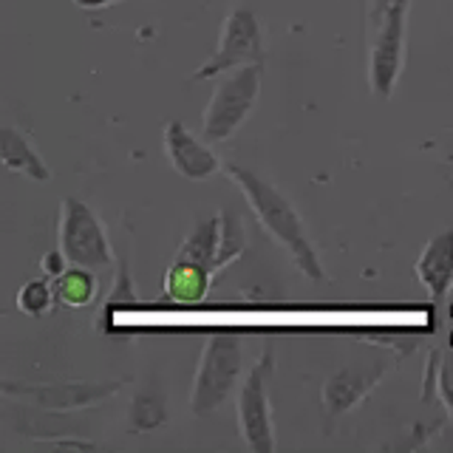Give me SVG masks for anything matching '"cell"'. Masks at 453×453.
Returning a JSON list of instances; mask_svg holds the SVG:
<instances>
[{
	"mask_svg": "<svg viewBox=\"0 0 453 453\" xmlns=\"http://www.w3.org/2000/svg\"><path fill=\"white\" fill-rule=\"evenodd\" d=\"M224 173L233 179V184L241 193H244L258 224L287 250L295 266L301 269L309 280H315V283L326 280V269L318 255V247H315V241L309 238L306 224L301 219V212H297V207L289 202V196L283 193L278 184H273L244 165H235V162L224 165Z\"/></svg>",
	"mask_w": 453,
	"mask_h": 453,
	"instance_id": "6da1fadb",
	"label": "cell"
},
{
	"mask_svg": "<svg viewBox=\"0 0 453 453\" xmlns=\"http://www.w3.org/2000/svg\"><path fill=\"white\" fill-rule=\"evenodd\" d=\"M247 377L244 365V343L241 334L221 329L207 337L198 360L193 386H190V414L210 417L226 405L233 394H238L241 382Z\"/></svg>",
	"mask_w": 453,
	"mask_h": 453,
	"instance_id": "7a4b0ae2",
	"label": "cell"
},
{
	"mask_svg": "<svg viewBox=\"0 0 453 453\" xmlns=\"http://www.w3.org/2000/svg\"><path fill=\"white\" fill-rule=\"evenodd\" d=\"M264 82V63L241 65L230 74H221L210 103L204 105L202 134L207 142H226L233 139L244 122L252 117L261 96Z\"/></svg>",
	"mask_w": 453,
	"mask_h": 453,
	"instance_id": "3957f363",
	"label": "cell"
},
{
	"mask_svg": "<svg viewBox=\"0 0 453 453\" xmlns=\"http://www.w3.org/2000/svg\"><path fill=\"white\" fill-rule=\"evenodd\" d=\"M275 374V349L264 346L258 360L235 394V417L244 445L252 453H275V422H273V400H269V377Z\"/></svg>",
	"mask_w": 453,
	"mask_h": 453,
	"instance_id": "277c9868",
	"label": "cell"
},
{
	"mask_svg": "<svg viewBox=\"0 0 453 453\" xmlns=\"http://www.w3.org/2000/svg\"><path fill=\"white\" fill-rule=\"evenodd\" d=\"M408 9L411 0H391L374 26L372 51H368V88L377 99H391L405 68L408 40Z\"/></svg>",
	"mask_w": 453,
	"mask_h": 453,
	"instance_id": "5b68a950",
	"label": "cell"
},
{
	"mask_svg": "<svg viewBox=\"0 0 453 453\" xmlns=\"http://www.w3.org/2000/svg\"><path fill=\"white\" fill-rule=\"evenodd\" d=\"M57 235H60V250L65 252L68 264L88 266V269H108L117 261L105 233V224L99 221L91 204H85L77 196L63 198L60 230H57Z\"/></svg>",
	"mask_w": 453,
	"mask_h": 453,
	"instance_id": "8992f818",
	"label": "cell"
},
{
	"mask_svg": "<svg viewBox=\"0 0 453 453\" xmlns=\"http://www.w3.org/2000/svg\"><path fill=\"white\" fill-rule=\"evenodd\" d=\"M264 60H266V51H264L258 18H255L252 9L235 6L224 18L216 51H212V57L202 68L193 71V80H219L221 74H230V71L241 65H252Z\"/></svg>",
	"mask_w": 453,
	"mask_h": 453,
	"instance_id": "52a82bcc",
	"label": "cell"
},
{
	"mask_svg": "<svg viewBox=\"0 0 453 453\" xmlns=\"http://www.w3.org/2000/svg\"><path fill=\"white\" fill-rule=\"evenodd\" d=\"M125 380H65V382H4L6 396H20L42 411H80L119 394Z\"/></svg>",
	"mask_w": 453,
	"mask_h": 453,
	"instance_id": "ba28073f",
	"label": "cell"
},
{
	"mask_svg": "<svg viewBox=\"0 0 453 453\" xmlns=\"http://www.w3.org/2000/svg\"><path fill=\"white\" fill-rule=\"evenodd\" d=\"M391 365L394 363L388 360H377L368 365H346L332 372L326 377L323 391H320V405L326 411V417L337 419L357 408L365 396L380 386V380L391 372Z\"/></svg>",
	"mask_w": 453,
	"mask_h": 453,
	"instance_id": "9c48e42d",
	"label": "cell"
},
{
	"mask_svg": "<svg viewBox=\"0 0 453 453\" xmlns=\"http://www.w3.org/2000/svg\"><path fill=\"white\" fill-rule=\"evenodd\" d=\"M165 153H167L170 167L188 181H207L212 176L224 173V162L219 159V153L207 145V139L202 142L179 119H170L165 125Z\"/></svg>",
	"mask_w": 453,
	"mask_h": 453,
	"instance_id": "30bf717a",
	"label": "cell"
},
{
	"mask_svg": "<svg viewBox=\"0 0 453 453\" xmlns=\"http://www.w3.org/2000/svg\"><path fill=\"white\" fill-rule=\"evenodd\" d=\"M417 280L425 287L434 301H442L453 289V226L436 233L428 244L422 247L414 264Z\"/></svg>",
	"mask_w": 453,
	"mask_h": 453,
	"instance_id": "8fae6325",
	"label": "cell"
},
{
	"mask_svg": "<svg viewBox=\"0 0 453 453\" xmlns=\"http://www.w3.org/2000/svg\"><path fill=\"white\" fill-rule=\"evenodd\" d=\"M216 275L219 273L212 266L176 255L173 264L167 266L162 287H165V295H167L170 303H176V306H196V303H202L204 297L210 295L212 278H216Z\"/></svg>",
	"mask_w": 453,
	"mask_h": 453,
	"instance_id": "7c38bea8",
	"label": "cell"
},
{
	"mask_svg": "<svg viewBox=\"0 0 453 453\" xmlns=\"http://www.w3.org/2000/svg\"><path fill=\"white\" fill-rule=\"evenodd\" d=\"M0 162L12 173L28 176L32 181H51V167L46 165V159L37 153L28 136L12 125L0 127Z\"/></svg>",
	"mask_w": 453,
	"mask_h": 453,
	"instance_id": "4fadbf2b",
	"label": "cell"
},
{
	"mask_svg": "<svg viewBox=\"0 0 453 453\" xmlns=\"http://www.w3.org/2000/svg\"><path fill=\"white\" fill-rule=\"evenodd\" d=\"M170 419L167 411V391L162 388V382H145L142 388H136L131 408H127V425L134 434H150L165 428Z\"/></svg>",
	"mask_w": 453,
	"mask_h": 453,
	"instance_id": "5bb4252c",
	"label": "cell"
},
{
	"mask_svg": "<svg viewBox=\"0 0 453 453\" xmlns=\"http://www.w3.org/2000/svg\"><path fill=\"white\" fill-rule=\"evenodd\" d=\"M51 283H54L57 303L71 306V309L91 306V303L96 301V292H99L96 269L77 266V264H68L65 273H60L57 278H51Z\"/></svg>",
	"mask_w": 453,
	"mask_h": 453,
	"instance_id": "9a60e30c",
	"label": "cell"
},
{
	"mask_svg": "<svg viewBox=\"0 0 453 453\" xmlns=\"http://www.w3.org/2000/svg\"><path fill=\"white\" fill-rule=\"evenodd\" d=\"M219 241H221V216L198 219L193 224V230L188 233V238L179 244L176 255L198 261V264H207L219 273Z\"/></svg>",
	"mask_w": 453,
	"mask_h": 453,
	"instance_id": "2e32d148",
	"label": "cell"
},
{
	"mask_svg": "<svg viewBox=\"0 0 453 453\" xmlns=\"http://www.w3.org/2000/svg\"><path fill=\"white\" fill-rule=\"evenodd\" d=\"M221 241H219V273L224 266L235 264L244 250L250 247V238H247V226L244 219L238 216L233 210H221Z\"/></svg>",
	"mask_w": 453,
	"mask_h": 453,
	"instance_id": "e0dca14e",
	"label": "cell"
},
{
	"mask_svg": "<svg viewBox=\"0 0 453 453\" xmlns=\"http://www.w3.org/2000/svg\"><path fill=\"white\" fill-rule=\"evenodd\" d=\"M54 303V283H49L46 278H32L18 289V309L26 318H46Z\"/></svg>",
	"mask_w": 453,
	"mask_h": 453,
	"instance_id": "ac0fdd59",
	"label": "cell"
},
{
	"mask_svg": "<svg viewBox=\"0 0 453 453\" xmlns=\"http://www.w3.org/2000/svg\"><path fill=\"white\" fill-rule=\"evenodd\" d=\"M136 303H139V297H136V287L131 280V269H127V261H119L117 264V280H113L111 295H108V301L103 306V318H99L103 332H108L113 311H117V309H134Z\"/></svg>",
	"mask_w": 453,
	"mask_h": 453,
	"instance_id": "d6986e66",
	"label": "cell"
},
{
	"mask_svg": "<svg viewBox=\"0 0 453 453\" xmlns=\"http://www.w3.org/2000/svg\"><path fill=\"white\" fill-rule=\"evenodd\" d=\"M428 374L434 380V391L448 408V417L453 419V351H434V363L428 365Z\"/></svg>",
	"mask_w": 453,
	"mask_h": 453,
	"instance_id": "ffe728a7",
	"label": "cell"
},
{
	"mask_svg": "<svg viewBox=\"0 0 453 453\" xmlns=\"http://www.w3.org/2000/svg\"><path fill=\"white\" fill-rule=\"evenodd\" d=\"M40 269H42V275H46V278H57L60 273H65V269H68L65 252H63V250H51V252H46V255L40 258Z\"/></svg>",
	"mask_w": 453,
	"mask_h": 453,
	"instance_id": "44dd1931",
	"label": "cell"
},
{
	"mask_svg": "<svg viewBox=\"0 0 453 453\" xmlns=\"http://www.w3.org/2000/svg\"><path fill=\"white\" fill-rule=\"evenodd\" d=\"M391 6V0H368V23H372V28L380 23L382 12H386Z\"/></svg>",
	"mask_w": 453,
	"mask_h": 453,
	"instance_id": "7402d4cb",
	"label": "cell"
},
{
	"mask_svg": "<svg viewBox=\"0 0 453 453\" xmlns=\"http://www.w3.org/2000/svg\"><path fill=\"white\" fill-rule=\"evenodd\" d=\"M77 9H85V12H99V9H108L113 4H119V0H71Z\"/></svg>",
	"mask_w": 453,
	"mask_h": 453,
	"instance_id": "603a6c76",
	"label": "cell"
}]
</instances>
